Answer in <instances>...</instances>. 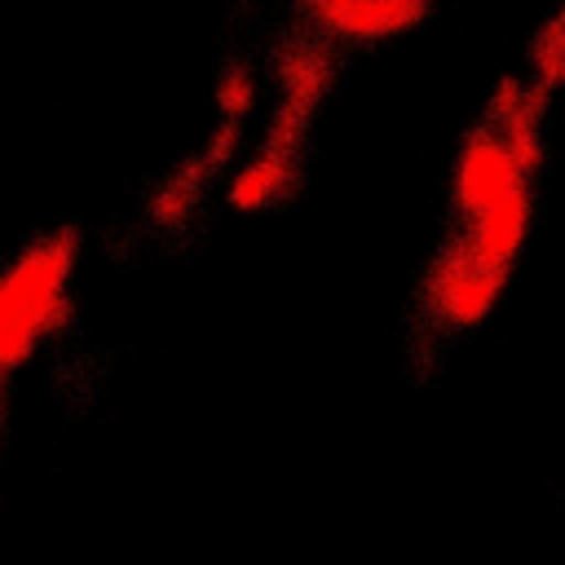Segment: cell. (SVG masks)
Segmentation results:
<instances>
[{
    "mask_svg": "<svg viewBox=\"0 0 565 565\" xmlns=\"http://www.w3.org/2000/svg\"><path fill=\"white\" fill-rule=\"evenodd\" d=\"M207 177H212V168L203 163V154H194V159H190L177 177H168V181L159 185V194L150 199L154 221H159V225H177V221H185V216L194 212V203H199Z\"/></svg>",
    "mask_w": 565,
    "mask_h": 565,
    "instance_id": "52a82bcc",
    "label": "cell"
},
{
    "mask_svg": "<svg viewBox=\"0 0 565 565\" xmlns=\"http://www.w3.org/2000/svg\"><path fill=\"white\" fill-rule=\"evenodd\" d=\"M530 216H534V185H516L512 194H503L486 212L459 221L455 234L472 252L477 265H486L499 278H512L521 247H525V234H530Z\"/></svg>",
    "mask_w": 565,
    "mask_h": 565,
    "instance_id": "277c9868",
    "label": "cell"
},
{
    "mask_svg": "<svg viewBox=\"0 0 565 565\" xmlns=\"http://www.w3.org/2000/svg\"><path fill=\"white\" fill-rule=\"evenodd\" d=\"M252 102H256V79H252V71L230 66V71L221 75V84H216V106H221V115L234 119V124H243V115L252 110Z\"/></svg>",
    "mask_w": 565,
    "mask_h": 565,
    "instance_id": "ba28073f",
    "label": "cell"
},
{
    "mask_svg": "<svg viewBox=\"0 0 565 565\" xmlns=\"http://www.w3.org/2000/svg\"><path fill=\"white\" fill-rule=\"evenodd\" d=\"M433 9L424 0H318L305 4L300 18L313 22L318 31L344 40V44H375L393 40L411 26H419Z\"/></svg>",
    "mask_w": 565,
    "mask_h": 565,
    "instance_id": "5b68a950",
    "label": "cell"
},
{
    "mask_svg": "<svg viewBox=\"0 0 565 565\" xmlns=\"http://www.w3.org/2000/svg\"><path fill=\"white\" fill-rule=\"evenodd\" d=\"M516 185H534L516 172L508 146L499 141V132L481 119L477 128H468V137L459 141V159H455V177H450V216L455 225L486 212L490 203H499L503 194H512Z\"/></svg>",
    "mask_w": 565,
    "mask_h": 565,
    "instance_id": "3957f363",
    "label": "cell"
},
{
    "mask_svg": "<svg viewBox=\"0 0 565 565\" xmlns=\"http://www.w3.org/2000/svg\"><path fill=\"white\" fill-rule=\"evenodd\" d=\"M300 177V154L291 150H269L260 146L234 177H230V203L243 207V212H256V207H269L278 199H287V190L296 185Z\"/></svg>",
    "mask_w": 565,
    "mask_h": 565,
    "instance_id": "8992f818",
    "label": "cell"
},
{
    "mask_svg": "<svg viewBox=\"0 0 565 565\" xmlns=\"http://www.w3.org/2000/svg\"><path fill=\"white\" fill-rule=\"evenodd\" d=\"M75 260V234L57 230L44 238L35 252H26L4 278H0V335L4 331H26L44 335L66 322L71 300H66V274Z\"/></svg>",
    "mask_w": 565,
    "mask_h": 565,
    "instance_id": "6da1fadb",
    "label": "cell"
},
{
    "mask_svg": "<svg viewBox=\"0 0 565 565\" xmlns=\"http://www.w3.org/2000/svg\"><path fill=\"white\" fill-rule=\"evenodd\" d=\"M503 287H508V278H499L486 265H477L472 252L450 230L446 243L437 247L428 274H424L428 322H437L441 331H472V327H481L490 318V309L499 305Z\"/></svg>",
    "mask_w": 565,
    "mask_h": 565,
    "instance_id": "7a4b0ae2",
    "label": "cell"
}]
</instances>
